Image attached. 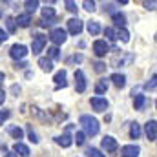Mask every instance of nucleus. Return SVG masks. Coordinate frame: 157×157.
<instances>
[{
	"instance_id": "f257e3e1",
	"label": "nucleus",
	"mask_w": 157,
	"mask_h": 157,
	"mask_svg": "<svg viewBox=\"0 0 157 157\" xmlns=\"http://www.w3.org/2000/svg\"><path fill=\"white\" fill-rule=\"evenodd\" d=\"M80 126L84 128V135H97L99 133V121L91 115H80Z\"/></svg>"
},
{
	"instance_id": "f03ea898",
	"label": "nucleus",
	"mask_w": 157,
	"mask_h": 157,
	"mask_svg": "<svg viewBox=\"0 0 157 157\" xmlns=\"http://www.w3.org/2000/svg\"><path fill=\"white\" fill-rule=\"evenodd\" d=\"M66 31L62 29V28H55V29H51V33H49V40L55 44V48L57 46H60V44H64L66 42Z\"/></svg>"
},
{
	"instance_id": "7ed1b4c3",
	"label": "nucleus",
	"mask_w": 157,
	"mask_h": 157,
	"mask_svg": "<svg viewBox=\"0 0 157 157\" xmlns=\"http://www.w3.org/2000/svg\"><path fill=\"white\" fill-rule=\"evenodd\" d=\"M9 55H11L15 60H18V59H24V57L28 55V48H26L24 44H15V46H11V49H9Z\"/></svg>"
},
{
	"instance_id": "20e7f679",
	"label": "nucleus",
	"mask_w": 157,
	"mask_h": 157,
	"mask_svg": "<svg viewBox=\"0 0 157 157\" xmlns=\"http://www.w3.org/2000/svg\"><path fill=\"white\" fill-rule=\"evenodd\" d=\"M108 51H110V46H108L106 40H95L93 42V53L97 57H104Z\"/></svg>"
},
{
	"instance_id": "39448f33",
	"label": "nucleus",
	"mask_w": 157,
	"mask_h": 157,
	"mask_svg": "<svg viewBox=\"0 0 157 157\" xmlns=\"http://www.w3.org/2000/svg\"><path fill=\"white\" fill-rule=\"evenodd\" d=\"M141 154V148L137 144H126L121 148V155L122 157H139Z\"/></svg>"
},
{
	"instance_id": "423d86ee",
	"label": "nucleus",
	"mask_w": 157,
	"mask_h": 157,
	"mask_svg": "<svg viewBox=\"0 0 157 157\" xmlns=\"http://www.w3.org/2000/svg\"><path fill=\"white\" fill-rule=\"evenodd\" d=\"M46 42H48V39H46L44 35H40V33H39V35H35V37H33V46H31V49H33V53H35V55H39L40 51L44 49Z\"/></svg>"
},
{
	"instance_id": "0eeeda50",
	"label": "nucleus",
	"mask_w": 157,
	"mask_h": 157,
	"mask_svg": "<svg viewBox=\"0 0 157 157\" xmlns=\"http://www.w3.org/2000/svg\"><path fill=\"white\" fill-rule=\"evenodd\" d=\"M75 88H77L78 93H84L86 91V77H84V71L77 70L75 71Z\"/></svg>"
},
{
	"instance_id": "6e6552de",
	"label": "nucleus",
	"mask_w": 157,
	"mask_h": 157,
	"mask_svg": "<svg viewBox=\"0 0 157 157\" xmlns=\"http://www.w3.org/2000/svg\"><path fill=\"white\" fill-rule=\"evenodd\" d=\"M108 101L106 99H102V97H93L91 99V108L95 110V112H104V110H108Z\"/></svg>"
},
{
	"instance_id": "1a4fd4ad",
	"label": "nucleus",
	"mask_w": 157,
	"mask_h": 157,
	"mask_svg": "<svg viewBox=\"0 0 157 157\" xmlns=\"http://www.w3.org/2000/svg\"><path fill=\"white\" fill-rule=\"evenodd\" d=\"M82 28H84L82 20H78V18H71V20H68V31H70L71 35H78V33L82 31Z\"/></svg>"
},
{
	"instance_id": "9d476101",
	"label": "nucleus",
	"mask_w": 157,
	"mask_h": 157,
	"mask_svg": "<svg viewBox=\"0 0 157 157\" xmlns=\"http://www.w3.org/2000/svg\"><path fill=\"white\" fill-rule=\"evenodd\" d=\"M144 132H146V137H148L150 141H155V139H157V122L154 121V119L146 122V128H144Z\"/></svg>"
},
{
	"instance_id": "9b49d317",
	"label": "nucleus",
	"mask_w": 157,
	"mask_h": 157,
	"mask_svg": "<svg viewBox=\"0 0 157 157\" xmlns=\"http://www.w3.org/2000/svg\"><path fill=\"white\" fill-rule=\"evenodd\" d=\"M132 60H133V55H132V53H128V55H122V53H121V55H117V57L112 60V64H113V66H124V64H130Z\"/></svg>"
},
{
	"instance_id": "f8f14e48",
	"label": "nucleus",
	"mask_w": 157,
	"mask_h": 157,
	"mask_svg": "<svg viewBox=\"0 0 157 157\" xmlns=\"http://www.w3.org/2000/svg\"><path fill=\"white\" fill-rule=\"evenodd\" d=\"M102 148H104L106 152H115V150H117V141H115L113 137L106 135V137L102 139Z\"/></svg>"
},
{
	"instance_id": "ddd939ff",
	"label": "nucleus",
	"mask_w": 157,
	"mask_h": 157,
	"mask_svg": "<svg viewBox=\"0 0 157 157\" xmlns=\"http://www.w3.org/2000/svg\"><path fill=\"white\" fill-rule=\"evenodd\" d=\"M13 152H15V155L29 157V148H28L26 144H22V143H17V144L13 146Z\"/></svg>"
},
{
	"instance_id": "4468645a",
	"label": "nucleus",
	"mask_w": 157,
	"mask_h": 157,
	"mask_svg": "<svg viewBox=\"0 0 157 157\" xmlns=\"http://www.w3.org/2000/svg\"><path fill=\"white\" fill-rule=\"evenodd\" d=\"M15 24H18L20 28H28V26L31 24V15H28V13L18 15V17L15 18Z\"/></svg>"
},
{
	"instance_id": "2eb2a0df",
	"label": "nucleus",
	"mask_w": 157,
	"mask_h": 157,
	"mask_svg": "<svg viewBox=\"0 0 157 157\" xmlns=\"http://www.w3.org/2000/svg\"><path fill=\"white\" fill-rule=\"evenodd\" d=\"M55 143H57V144H60L62 148H68V146H71V144H73V139H71L68 133H64V135L55 137Z\"/></svg>"
},
{
	"instance_id": "dca6fc26",
	"label": "nucleus",
	"mask_w": 157,
	"mask_h": 157,
	"mask_svg": "<svg viewBox=\"0 0 157 157\" xmlns=\"http://www.w3.org/2000/svg\"><path fill=\"white\" fill-rule=\"evenodd\" d=\"M53 80H55V84H57L59 88H60V86H62V88H64V86H68V82H66V71H64V70H60L59 73H55Z\"/></svg>"
},
{
	"instance_id": "f3484780",
	"label": "nucleus",
	"mask_w": 157,
	"mask_h": 157,
	"mask_svg": "<svg viewBox=\"0 0 157 157\" xmlns=\"http://www.w3.org/2000/svg\"><path fill=\"white\" fill-rule=\"evenodd\" d=\"M110 80H112L117 88H124V86H126V77L121 75V73H113V75L110 77Z\"/></svg>"
},
{
	"instance_id": "a211bd4d",
	"label": "nucleus",
	"mask_w": 157,
	"mask_h": 157,
	"mask_svg": "<svg viewBox=\"0 0 157 157\" xmlns=\"http://www.w3.org/2000/svg\"><path fill=\"white\" fill-rule=\"evenodd\" d=\"M112 20L115 22V26H119V28H124V24H126V17L122 13H113L112 15Z\"/></svg>"
},
{
	"instance_id": "6ab92c4d",
	"label": "nucleus",
	"mask_w": 157,
	"mask_h": 157,
	"mask_svg": "<svg viewBox=\"0 0 157 157\" xmlns=\"http://www.w3.org/2000/svg\"><path fill=\"white\" fill-rule=\"evenodd\" d=\"M108 91V82L106 80H99L97 84H95V93L97 95H102V93H106Z\"/></svg>"
},
{
	"instance_id": "aec40b11",
	"label": "nucleus",
	"mask_w": 157,
	"mask_h": 157,
	"mask_svg": "<svg viewBox=\"0 0 157 157\" xmlns=\"http://www.w3.org/2000/svg\"><path fill=\"white\" fill-rule=\"evenodd\" d=\"M130 137H132V139H139V137H141V124L132 122V128H130Z\"/></svg>"
},
{
	"instance_id": "412c9836",
	"label": "nucleus",
	"mask_w": 157,
	"mask_h": 157,
	"mask_svg": "<svg viewBox=\"0 0 157 157\" xmlns=\"http://www.w3.org/2000/svg\"><path fill=\"white\" fill-rule=\"evenodd\" d=\"M39 66L44 71H51V70H53V62H51L49 59H39Z\"/></svg>"
},
{
	"instance_id": "4be33fe9",
	"label": "nucleus",
	"mask_w": 157,
	"mask_h": 157,
	"mask_svg": "<svg viewBox=\"0 0 157 157\" xmlns=\"http://www.w3.org/2000/svg\"><path fill=\"white\" fill-rule=\"evenodd\" d=\"M42 17H44V20L48 18V22H53L51 18L55 17V9L53 7H42Z\"/></svg>"
},
{
	"instance_id": "5701e85b",
	"label": "nucleus",
	"mask_w": 157,
	"mask_h": 157,
	"mask_svg": "<svg viewBox=\"0 0 157 157\" xmlns=\"http://www.w3.org/2000/svg\"><path fill=\"white\" fill-rule=\"evenodd\" d=\"M88 31H90V35H99V31H101V26H99V22H95V20L88 22Z\"/></svg>"
},
{
	"instance_id": "b1692460",
	"label": "nucleus",
	"mask_w": 157,
	"mask_h": 157,
	"mask_svg": "<svg viewBox=\"0 0 157 157\" xmlns=\"http://www.w3.org/2000/svg\"><path fill=\"white\" fill-rule=\"evenodd\" d=\"M24 6H26V9H28V15H31V13H35V11H37L39 2H37V0H28Z\"/></svg>"
},
{
	"instance_id": "393cba45",
	"label": "nucleus",
	"mask_w": 157,
	"mask_h": 157,
	"mask_svg": "<svg viewBox=\"0 0 157 157\" xmlns=\"http://www.w3.org/2000/svg\"><path fill=\"white\" fill-rule=\"evenodd\" d=\"M144 104H146V97L144 95H135V102H133L135 110H143Z\"/></svg>"
},
{
	"instance_id": "a878e982",
	"label": "nucleus",
	"mask_w": 157,
	"mask_h": 157,
	"mask_svg": "<svg viewBox=\"0 0 157 157\" xmlns=\"http://www.w3.org/2000/svg\"><path fill=\"white\" fill-rule=\"evenodd\" d=\"M9 133H11L15 139H22V137H24V132H22V128H18V126H11V128H9Z\"/></svg>"
},
{
	"instance_id": "bb28decb",
	"label": "nucleus",
	"mask_w": 157,
	"mask_h": 157,
	"mask_svg": "<svg viewBox=\"0 0 157 157\" xmlns=\"http://www.w3.org/2000/svg\"><path fill=\"white\" fill-rule=\"evenodd\" d=\"M6 24H7V31L9 33H15L17 31V24H15V18L13 17H7L6 18Z\"/></svg>"
},
{
	"instance_id": "cd10ccee",
	"label": "nucleus",
	"mask_w": 157,
	"mask_h": 157,
	"mask_svg": "<svg viewBox=\"0 0 157 157\" xmlns=\"http://www.w3.org/2000/svg\"><path fill=\"white\" fill-rule=\"evenodd\" d=\"M115 35H117V39H121L122 42H128V40H130V33H128L124 28H121V29H119Z\"/></svg>"
},
{
	"instance_id": "c85d7f7f",
	"label": "nucleus",
	"mask_w": 157,
	"mask_h": 157,
	"mask_svg": "<svg viewBox=\"0 0 157 157\" xmlns=\"http://www.w3.org/2000/svg\"><path fill=\"white\" fill-rule=\"evenodd\" d=\"M86 155L88 157H106L104 154H101V150H97V148H88Z\"/></svg>"
},
{
	"instance_id": "c756f323",
	"label": "nucleus",
	"mask_w": 157,
	"mask_h": 157,
	"mask_svg": "<svg viewBox=\"0 0 157 157\" xmlns=\"http://www.w3.org/2000/svg\"><path fill=\"white\" fill-rule=\"evenodd\" d=\"M73 141L77 143L78 146H80V144H84V141H86V135H84V132H77V133H75V137H73Z\"/></svg>"
},
{
	"instance_id": "7c9ffc66",
	"label": "nucleus",
	"mask_w": 157,
	"mask_h": 157,
	"mask_svg": "<svg viewBox=\"0 0 157 157\" xmlns=\"http://www.w3.org/2000/svg\"><path fill=\"white\" fill-rule=\"evenodd\" d=\"M48 55H49V60H51V59H59V57H60L59 48H55V46H53V48H49V49H48Z\"/></svg>"
},
{
	"instance_id": "2f4dec72",
	"label": "nucleus",
	"mask_w": 157,
	"mask_h": 157,
	"mask_svg": "<svg viewBox=\"0 0 157 157\" xmlns=\"http://www.w3.org/2000/svg\"><path fill=\"white\" fill-rule=\"evenodd\" d=\"M104 35L110 40H117V35H115V29H113V28H106V29H104Z\"/></svg>"
},
{
	"instance_id": "473e14b6",
	"label": "nucleus",
	"mask_w": 157,
	"mask_h": 157,
	"mask_svg": "<svg viewBox=\"0 0 157 157\" xmlns=\"http://www.w3.org/2000/svg\"><path fill=\"white\" fill-rule=\"evenodd\" d=\"M28 135H29V141H31V143H35V144L39 143V137H37V133L33 132V128H28Z\"/></svg>"
},
{
	"instance_id": "72a5a7b5",
	"label": "nucleus",
	"mask_w": 157,
	"mask_h": 157,
	"mask_svg": "<svg viewBox=\"0 0 157 157\" xmlns=\"http://www.w3.org/2000/svg\"><path fill=\"white\" fill-rule=\"evenodd\" d=\"M66 7H68V11H70V13H77V4H75V2H71V0H68V2H66Z\"/></svg>"
},
{
	"instance_id": "f704fd0d",
	"label": "nucleus",
	"mask_w": 157,
	"mask_h": 157,
	"mask_svg": "<svg viewBox=\"0 0 157 157\" xmlns=\"http://www.w3.org/2000/svg\"><path fill=\"white\" fill-rule=\"evenodd\" d=\"M155 80H157V77L154 75V77L150 78V82H146V84H144V88H146V90H152V91H154V90H155Z\"/></svg>"
},
{
	"instance_id": "c9c22d12",
	"label": "nucleus",
	"mask_w": 157,
	"mask_h": 157,
	"mask_svg": "<svg viewBox=\"0 0 157 157\" xmlns=\"http://www.w3.org/2000/svg\"><path fill=\"white\" fill-rule=\"evenodd\" d=\"M82 6H84V9H86V11H95V2H90V0H86Z\"/></svg>"
},
{
	"instance_id": "e433bc0d",
	"label": "nucleus",
	"mask_w": 157,
	"mask_h": 157,
	"mask_svg": "<svg viewBox=\"0 0 157 157\" xmlns=\"http://www.w3.org/2000/svg\"><path fill=\"white\" fill-rule=\"evenodd\" d=\"M106 70V64H102V62H95V71L97 73H102Z\"/></svg>"
},
{
	"instance_id": "4c0bfd02",
	"label": "nucleus",
	"mask_w": 157,
	"mask_h": 157,
	"mask_svg": "<svg viewBox=\"0 0 157 157\" xmlns=\"http://www.w3.org/2000/svg\"><path fill=\"white\" fill-rule=\"evenodd\" d=\"M9 117V112H6V110H0V124H4V121Z\"/></svg>"
},
{
	"instance_id": "58836bf2",
	"label": "nucleus",
	"mask_w": 157,
	"mask_h": 157,
	"mask_svg": "<svg viewBox=\"0 0 157 157\" xmlns=\"http://www.w3.org/2000/svg\"><path fill=\"white\" fill-rule=\"evenodd\" d=\"M144 7L150 9V11H154L155 9V2H144Z\"/></svg>"
},
{
	"instance_id": "ea45409f",
	"label": "nucleus",
	"mask_w": 157,
	"mask_h": 157,
	"mask_svg": "<svg viewBox=\"0 0 157 157\" xmlns=\"http://www.w3.org/2000/svg\"><path fill=\"white\" fill-rule=\"evenodd\" d=\"M6 40H7V33H6L4 29H0V44H2V42H6Z\"/></svg>"
},
{
	"instance_id": "a19ab883",
	"label": "nucleus",
	"mask_w": 157,
	"mask_h": 157,
	"mask_svg": "<svg viewBox=\"0 0 157 157\" xmlns=\"http://www.w3.org/2000/svg\"><path fill=\"white\" fill-rule=\"evenodd\" d=\"M80 60H82V55H75V57H71L68 62H80Z\"/></svg>"
},
{
	"instance_id": "79ce46f5",
	"label": "nucleus",
	"mask_w": 157,
	"mask_h": 157,
	"mask_svg": "<svg viewBox=\"0 0 157 157\" xmlns=\"http://www.w3.org/2000/svg\"><path fill=\"white\" fill-rule=\"evenodd\" d=\"M26 66H28V64H26L24 60H20V62H17V64H15V68H26Z\"/></svg>"
},
{
	"instance_id": "37998d69",
	"label": "nucleus",
	"mask_w": 157,
	"mask_h": 157,
	"mask_svg": "<svg viewBox=\"0 0 157 157\" xmlns=\"http://www.w3.org/2000/svg\"><path fill=\"white\" fill-rule=\"evenodd\" d=\"M4 101H6V93L4 90H0V104H4Z\"/></svg>"
},
{
	"instance_id": "c03bdc74",
	"label": "nucleus",
	"mask_w": 157,
	"mask_h": 157,
	"mask_svg": "<svg viewBox=\"0 0 157 157\" xmlns=\"http://www.w3.org/2000/svg\"><path fill=\"white\" fill-rule=\"evenodd\" d=\"M4 80H6V75L0 71V90H2V84H4Z\"/></svg>"
},
{
	"instance_id": "a18cd8bd",
	"label": "nucleus",
	"mask_w": 157,
	"mask_h": 157,
	"mask_svg": "<svg viewBox=\"0 0 157 157\" xmlns=\"http://www.w3.org/2000/svg\"><path fill=\"white\" fill-rule=\"evenodd\" d=\"M11 91H13V93H18V91H20V88H18V86H13V88H11Z\"/></svg>"
},
{
	"instance_id": "49530a36",
	"label": "nucleus",
	"mask_w": 157,
	"mask_h": 157,
	"mask_svg": "<svg viewBox=\"0 0 157 157\" xmlns=\"http://www.w3.org/2000/svg\"><path fill=\"white\" fill-rule=\"evenodd\" d=\"M6 157H17V155H15V154H7Z\"/></svg>"
}]
</instances>
